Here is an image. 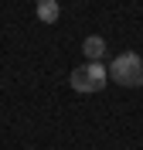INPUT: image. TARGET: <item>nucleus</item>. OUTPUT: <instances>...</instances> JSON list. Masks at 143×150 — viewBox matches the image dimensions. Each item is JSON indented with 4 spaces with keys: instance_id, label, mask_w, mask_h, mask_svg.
<instances>
[{
    "instance_id": "7ed1b4c3",
    "label": "nucleus",
    "mask_w": 143,
    "mask_h": 150,
    "mask_svg": "<svg viewBox=\"0 0 143 150\" xmlns=\"http://www.w3.org/2000/svg\"><path fill=\"white\" fill-rule=\"evenodd\" d=\"M82 51H85V58H89V62H102V58H106V38L89 34L85 41H82Z\"/></svg>"
},
{
    "instance_id": "f257e3e1",
    "label": "nucleus",
    "mask_w": 143,
    "mask_h": 150,
    "mask_svg": "<svg viewBox=\"0 0 143 150\" xmlns=\"http://www.w3.org/2000/svg\"><path fill=\"white\" fill-rule=\"evenodd\" d=\"M109 79L123 89H140L143 85V58L136 51H123V55L113 58L109 65Z\"/></svg>"
},
{
    "instance_id": "20e7f679",
    "label": "nucleus",
    "mask_w": 143,
    "mask_h": 150,
    "mask_svg": "<svg viewBox=\"0 0 143 150\" xmlns=\"http://www.w3.org/2000/svg\"><path fill=\"white\" fill-rule=\"evenodd\" d=\"M38 21H44V24H55L58 17H61V7H58V0H38Z\"/></svg>"
},
{
    "instance_id": "f03ea898",
    "label": "nucleus",
    "mask_w": 143,
    "mask_h": 150,
    "mask_svg": "<svg viewBox=\"0 0 143 150\" xmlns=\"http://www.w3.org/2000/svg\"><path fill=\"white\" fill-rule=\"evenodd\" d=\"M68 82H72L75 92L92 96V92H102V85L109 82V72H106L102 62H85V65H78L75 72L68 75Z\"/></svg>"
}]
</instances>
